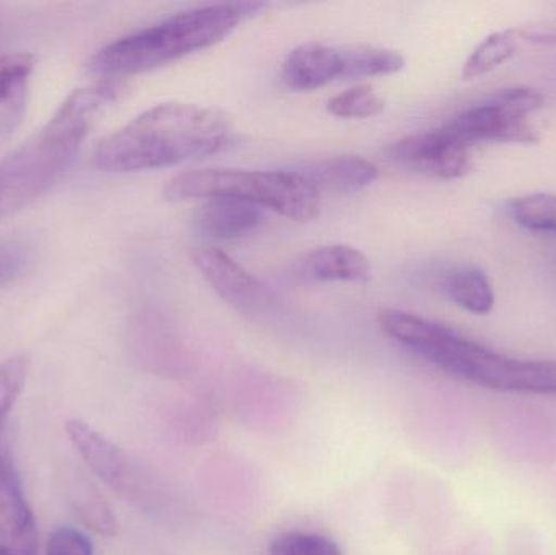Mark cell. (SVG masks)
I'll return each mask as SVG.
<instances>
[{"label": "cell", "mask_w": 556, "mask_h": 555, "mask_svg": "<svg viewBox=\"0 0 556 555\" xmlns=\"http://www.w3.org/2000/svg\"><path fill=\"white\" fill-rule=\"evenodd\" d=\"M227 116L214 108L169 101L140 113L98 142L91 165L98 172L136 173L205 159L231 142Z\"/></svg>", "instance_id": "1"}, {"label": "cell", "mask_w": 556, "mask_h": 555, "mask_svg": "<svg viewBox=\"0 0 556 555\" xmlns=\"http://www.w3.org/2000/svg\"><path fill=\"white\" fill-rule=\"evenodd\" d=\"M121 91L123 85L117 80L72 91L38 133L0 160V218L28 207L61 181L94 121Z\"/></svg>", "instance_id": "2"}, {"label": "cell", "mask_w": 556, "mask_h": 555, "mask_svg": "<svg viewBox=\"0 0 556 555\" xmlns=\"http://www.w3.org/2000/svg\"><path fill=\"white\" fill-rule=\"evenodd\" d=\"M263 9L261 2H230L178 13L104 46L88 62V71L101 80L155 71L224 41Z\"/></svg>", "instance_id": "3"}, {"label": "cell", "mask_w": 556, "mask_h": 555, "mask_svg": "<svg viewBox=\"0 0 556 555\" xmlns=\"http://www.w3.org/2000/svg\"><path fill=\"white\" fill-rule=\"evenodd\" d=\"M172 202L231 198L270 209L290 220L309 222L319 215L320 192L296 172L207 168L182 173L165 188Z\"/></svg>", "instance_id": "4"}, {"label": "cell", "mask_w": 556, "mask_h": 555, "mask_svg": "<svg viewBox=\"0 0 556 555\" xmlns=\"http://www.w3.org/2000/svg\"><path fill=\"white\" fill-rule=\"evenodd\" d=\"M65 432L90 471L104 484L140 507L153 504V491L146 472L140 471L139 466L123 450L81 420H68Z\"/></svg>", "instance_id": "5"}, {"label": "cell", "mask_w": 556, "mask_h": 555, "mask_svg": "<svg viewBox=\"0 0 556 555\" xmlns=\"http://www.w3.org/2000/svg\"><path fill=\"white\" fill-rule=\"evenodd\" d=\"M466 381L490 390L556 394V362L506 357L477 344Z\"/></svg>", "instance_id": "6"}, {"label": "cell", "mask_w": 556, "mask_h": 555, "mask_svg": "<svg viewBox=\"0 0 556 555\" xmlns=\"http://www.w3.org/2000/svg\"><path fill=\"white\" fill-rule=\"evenodd\" d=\"M192 263L212 289L238 312L266 313L276 305L274 293L225 251L214 247L195 248Z\"/></svg>", "instance_id": "7"}, {"label": "cell", "mask_w": 556, "mask_h": 555, "mask_svg": "<svg viewBox=\"0 0 556 555\" xmlns=\"http://www.w3.org/2000/svg\"><path fill=\"white\" fill-rule=\"evenodd\" d=\"M441 129L469 149L480 142L532 143L539 139L529 117L508 110L495 97L463 111Z\"/></svg>", "instance_id": "8"}, {"label": "cell", "mask_w": 556, "mask_h": 555, "mask_svg": "<svg viewBox=\"0 0 556 555\" xmlns=\"http://www.w3.org/2000/svg\"><path fill=\"white\" fill-rule=\"evenodd\" d=\"M469 147L451 139L443 129L412 134L392 143L389 156L399 165L434 178L457 179L472 166Z\"/></svg>", "instance_id": "9"}, {"label": "cell", "mask_w": 556, "mask_h": 555, "mask_svg": "<svg viewBox=\"0 0 556 555\" xmlns=\"http://www.w3.org/2000/svg\"><path fill=\"white\" fill-rule=\"evenodd\" d=\"M0 550L10 555H36L38 531L13 466L0 455Z\"/></svg>", "instance_id": "10"}, {"label": "cell", "mask_w": 556, "mask_h": 555, "mask_svg": "<svg viewBox=\"0 0 556 555\" xmlns=\"http://www.w3.org/2000/svg\"><path fill=\"white\" fill-rule=\"evenodd\" d=\"M336 80H343V51L336 46L304 42L281 65V81L288 90H316Z\"/></svg>", "instance_id": "11"}, {"label": "cell", "mask_w": 556, "mask_h": 555, "mask_svg": "<svg viewBox=\"0 0 556 555\" xmlns=\"http://www.w3.org/2000/svg\"><path fill=\"white\" fill-rule=\"evenodd\" d=\"M294 273L307 282L366 283L371 279L368 257L350 244H327L303 254Z\"/></svg>", "instance_id": "12"}, {"label": "cell", "mask_w": 556, "mask_h": 555, "mask_svg": "<svg viewBox=\"0 0 556 555\" xmlns=\"http://www.w3.org/2000/svg\"><path fill=\"white\" fill-rule=\"evenodd\" d=\"M35 55L26 52L0 54V143L12 139L25 119Z\"/></svg>", "instance_id": "13"}, {"label": "cell", "mask_w": 556, "mask_h": 555, "mask_svg": "<svg viewBox=\"0 0 556 555\" xmlns=\"http://www.w3.org/2000/svg\"><path fill=\"white\" fill-rule=\"evenodd\" d=\"M263 212L257 205L231 198L207 199L194 215V230L205 240L231 241L260 227Z\"/></svg>", "instance_id": "14"}, {"label": "cell", "mask_w": 556, "mask_h": 555, "mask_svg": "<svg viewBox=\"0 0 556 555\" xmlns=\"http://www.w3.org/2000/svg\"><path fill=\"white\" fill-rule=\"evenodd\" d=\"M311 182L317 191L333 194H355L371 186L378 178V166L355 155L330 156L304 163L293 169Z\"/></svg>", "instance_id": "15"}, {"label": "cell", "mask_w": 556, "mask_h": 555, "mask_svg": "<svg viewBox=\"0 0 556 555\" xmlns=\"http://www.w3.org/2000/svg\"><path fill=\"white\" fill-rule=\"evenodd\" d=\"M444 292L460 308L472 315H489L495 306V290L479 267L451 270L443 282Z\"/></svg>", "instance_id": "16"}, {"label": "cell", "mask_w": 556, "mask_h": 555, "mask_svg": "<svg viewBox=\"0 0 556 555\" xmlns=\"http://www.w3.org/2000/svg\"><path fill=\"white\" fill-rule=\"evenodd\" d=\"M342 51L343 80L397 74L405 65L404 55L392 49L376 48V46H345Z\"/></svg>", "instance_id": "17"}, {"label": "cell", "mask_w": 556, "mask_h": 555, "mask_svg": "<svg viewBox=\"0 0 556 555\" xmlns=\"http://www.w3.org/2000/svg\"><path fill=\"white\" fill-rule=\"evenodd\" d=\"M519 48V36L515 29H503L486 36L467 59L463 67L464 80H476L495 71L515 58Z\"/></svg>", "instance_id": "18"}, {"label": "cell", "mask_w": 556, "mask_h": 555, "mask_svg": "<svg viewBox=\"0 0 556 555\" xmlns=\"http://www.w3.org/2000/svg\"><path fill=\"white\" fill-rule=\"evenodd\" d=\"M508 214L519 227L556 235V194L534 192L508 202Z\"/></svg>", "instance_id": "19"}, {"label": "cell", "mask_w": 556, "mask_h": 555, "mask_svg": "<svg viewBox=\"0 0 556 555\" xmlns=\"http://www.w3.org/2000/svg\"><path fill=\"white\" fill-rule=\"evenodd\" d=\"M74 512L78 520L94 533L101 537L113 538L117 533V521L111 512L110 505L101 497L100 492L93 485L84 482L77 485L74 497H72Z\"/></svg>", "instance_id": "20"}, {"label": "cell", "mask_w": 556, "mask_h": 555, "mask_svg": "<svg viewBox=\"0 0 556 555\" xmlns=\"http://www.w3.org/2000/svg\"><path fill=\"white\" fill-rule=\"evenodd\" d=\"M384 110V101L369 85H356L336 94L327 103V111L343 119H366Z\"/></svg>", "instance_id": "21"}, {"label": "cell", "mask_w": 556, "mask_h": 555, "mask_svg": "<svg viewBox=\"0 0 556 555\" xmlns=\"http://www.w3.org/2000/svg\"><path fill=\"white\" fill-rule=\"evenodd\" d=\"M269 555H343L339 544L319 533L287 531L270 544Z\"/></svg>", "instance_id": "22"}, {"label": "cell", "mask_w": 556, "mask_h": 555, "mask_svg": "<svg viewBox=\"0 0 556 555\" xmlns=\"http://www.w3.org/2000/svg\"><path fill=\"white\" fill-rule=\"evenodd\" d=\"M28 375V358L13 355L0 364V436L13 404L22 394Z\"/></svg>", "instance_id": "23"}, {"label": "cell", "mask_w": 556, "mask_h": 555, "mask_svg": "<svg viewBox=\"0 0 556 555\" xmlns=\"http://www.w3.org/2000/svg\"><path fill=\"white\" fill-rule=\"evenodd\" d=\"M46 555H93V544L81 531L62 527L49 537Z\"/></svg>", "instance_id": "24"}, {"label": "cell", "mask_w": 556, "mask_h": 555, "mask_svg": "<svg viewBox=\"0 0 556 555\" xmlns=\"http://www.w3.org/2000/svg\"><path fill=\"white\" fill-rule=\"evenodd\" d=\"M26 250L12 238H0V286L12 280L22 270Z\"/></svg>", "instance_id": "25"}, {"label": "cell", "mask_w": 556, "mask_h": 555, "mask_svg": "<svg viewBox=\"0 0 556 555\" xmlns=\"http://www.w3.org/2000/svg\"><path fill=\"white\" fill-rule=\"evenodd\" d=\"M519 39H525L534 45H556V22H539L519 29Z\"/></svg>", "instance_id": "26"}, {"label": "cell", "mask_w": 556, "mask_h": 555, "mask_svg": "<svg viewBox=\"0 0 556 555\" xmlns=\"http://www.w3.org/2000/svg\"><path fill=\"white\" fill-rule=\"evenodd\" d=\"M0 555H10L9 553H5V551L0 550Z\"/></svg>", "instance_id": "27"}]
</instances>
